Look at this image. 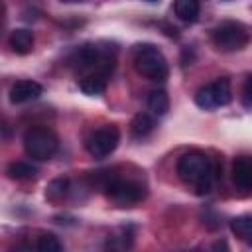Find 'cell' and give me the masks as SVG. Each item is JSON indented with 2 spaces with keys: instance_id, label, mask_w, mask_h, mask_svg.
Wrapping results in <instances>:
<instances>
[{
  "instance_id": "cell-18",
  "label": "cell",
  "mask_w": 252,
  "mask_h": 252,
  "mask_svg": "<svg viewBox=\"0 0 252 252\" xmlns=\"http://www.w3.org/2000/svg\"><path fill=\"white\" fill-rule=\"evenodd\" d=\"M37 250H41V252H61L63 250V244H61V240L55 236V234H51V232H43L39 238H37Z\"/></svg>"
},
{
  "instance_id": "cell-9",
  "label": "cell",
  "mask_w": 252,
  "mask_h": 252,
  "mask_svg": "<svg viewBox=\"0 0 252 252\" xmlns=\"http://www.w3.org/2000/svg\"><path fill=\"white\" fill-rule=\"evenodd\" d=\"M8 43H10L14 53L26 55V53H30L33 49V33L30 30H26V28H18V30H14L10 33Z\"/></svg>"
},
{
  "instance_id": "cell-20",
  "label": "cell",
  "mask_w": 252,
  "mask_h": 252,
  "mask_svg": "<svg viewBox=\"0 0 252 252\" xmlns=\"http://www.w3.org/2000/svg\"><path fill=\"white\" fill-rule=\"evenodd\" d=\"M213 248H226V244H224V242H217Z\"/></svg>"
},
{
  "instance_id": "cell-19",
  "label": "cell",
  "mask_w": 252,
  "mask_h": 252,
  "mask_svg": "<svg viewBox=\"0 0 252 252\" xmlns=\"http://www.w3.org/2000/svg\"><path fill=\"white\" fill-rule=\"evenodd\" d=\"M240 100L246 108H252V75H246L244 83H242V91H240Z\"/></svg>"
},
{
  "instance_id": "cell-8",
  "label": "cell",
  "mask_w": 252,
  "mask_h": 252,
  "mask_svg": "<svg viewBox=\"0 0 252 252\" xmlns=\"http://www.w3.org/2000/svg\"><path fill=\"white\" fill-rule=\"evenodd\" d=\"M232 183L244 193H252V156H238L232 161Z\"/></svg>"
},
{
  "instance_id": "cell-6",
  "label": "cell",
  "mask_w": 252,
  "mask_h": 252,
  "mask_svg": "<svg viewBox=\"0 0 252 252\" xmlns=\"http://www.w3.org/2000/svg\"><path fill=\"white\" fill-rule=\"evenodd\" d=\"M118 142H120V132L116 126H100L85 138V148L93 158L102 159L116 150Z\"/></svg>"
},
{
  "instance_id": "cell-1",
  "label": "cell",
  "mask_w": 252,
  "mask_h": 252,
  "mask_svg": "<svg viewBox=\"0 0 252 252\" xmlns=\"http://www.w3.org/2000/svg\"><path fill=\"white\" fill-rule=\"evenodd\" d=\"M177 177L195 195H209L215 179L213 161L203 152H187L177 159Z\"/></svg>"
},
{
  "instance_id": "cell-22",
  "label": "cell",
  "mask_w": 252,
  "mask_h": 252,
  "mask_svg": "<svg viewBox=\"0 0 252 252\" xmlns=\"http://www.w3.org/2000/svg\"><path fill=\"white\" fill-rule=\"evenodd\" d=\"M148 2H158V0H148Z\"/></svg>"
},
{
  "instance_id": "cell-21",
  "label": "cell",
  "mask_w": 252,
  "mask_h": 252,
  "mask_svg": "<svg viewBox=\"0 0 252 252\" xmlns=\"http://www.w3.org/2000/svg\"><path fill=\"white\" fill-rule=\"evenodd\" d=\"M63 2H81V0H63Z\"/></svg>"
},
{
  "instance_id": "cell-4",
  "label": "cell",
  "mask_w": 252,
  "mask_h": 252,
  "mask_svg": "<svg viewBox=\"0 0 252 252\" xmlns=\"http://www.w3.org/2000/svg\"><path fill=\"white\" fill-rule=\"evenodd\" d=\"M102 191L118 207H132V205L140 203L146 197V187L140 181L124 179V177H114V175L108 177V181L104 183Z\"/></svg>"
},
{
  "instance_id": "cell-11",
  "label": "cell",
  "mask_w": 252,
  "mask_h": 252,
  "mask_svg": "<svg viewBox=\"0 0 252 252\" xmlns=\"http://www.w3.org/2000/svg\"><path fill=\"white\" fill-rule=\"evenodd\" d=\"M230 230L238 240H242L246 246L252 248V217H248V215L234 217L230 220Z\"/></svg>"
},
{
  "instance_id": "cell-16",
  "label": "cell",
  "mask_w": 252,
  "mask_h": 252,
  "mask_svg": "<svg viewBox=\"0 0 252 252\" xmlns=\"http://www.w3.org/2000/svg\"><path fill=\"white\" fill-rule=\"evenodd\" d=\"M211 87H213V93H215L217 108L219 106H226L232 100V89H230V81L226 77H220V79L213 81Z\"/></svg>"
},
{
  "instance_id": "cell-15",
  "label": "cell",
  "mask_w": 252,
  "mask_h": 252,
  "mask_svg": "<svg viewBox=\"0 0 252 252\" xmlns=\"http://www.w3.org/2000/svg\"><path fill=\"white\" fill-rule=\"evenodd\" d=\"M67 191H69V179L67 177L51 179L47 183V187H45V199L51 201V203H59V201H63Z\"/></svg>"
},
{
  "instance_id": "cell-13",
  "label": "cell",
  "mask_w": 252,
  "mask_h": 252,
  "mask_svg": "<svg viewBox=\"0 0 252 252\" xmlns=\"http://www.w3.org/2000/svg\"><path fill=\"white\" fill-rule=\"evenodd\" d=\"M154 126H156V122H154V118H152L150 114L138 112V114L132 118V122H130V134H132L136 140H142V138H146L148 134H152Z\"/></svg>"
},
{
  "instance_id": "cell-14",
  "label": "cell",
  "mask_w": 252,
  "mask_h": 252,
  "mask_svg": "<svg viewBox=\"0 0 252 252\" xmlns=\"http://www.w3.org/2000/svg\"><path fill=\"white\" fill-rule=\"evenodd\" d=\"M146 104H148V108L152 110V114H156V116H163V114L169 110V98H167V93L161 91V89H154V91H150Z\"/></svg>"
},
{
  "instance_id": "cell-12",
  "label": "cell",
  "mask_w": 252,
  "mask_h": 252,
  "mask_svg": "<svg viewBox=\"0 0 252 252\" xmlns=\"http://www.w3.org/2000/svg\"><path fill=\"white\" fill-rule=\"evenodd\" d=\"M173 12L181 22L191 24L199 18L201 4H199V0H175L173 2Z\"/></svg>"
},
{
  "instance_id": "cell-5",
  "label": "cell",
  "mask_w": 252,
  "mask_h": 252,
  "mask_svg": "<svg viewBox=\"0 0 252 252\" xmlns=\"http://www.w3.org/2000/svg\"><path fill=\"white\" fill-rule=\"evenodd\" d=\"M211 39L215 47L220 51H226V53L240 51L248 43V32L240 22L226 20V22H220L217 28H213Z\"/></svg>"
},
{
  "instance_id": "cell-7",
  "label": "cell",
  "mask_w": 252,
  "mask_h": 252,
  "mask_svg": "<svg viewBox=\"0 0 252 252\" xmlns=\"http://www.w3.org/2000/svg\"><path fill=\"white\" fill-rule=\"evenodd\" d=\"M43 93L41 85L37 81H32V79H20L16 81L10 91H8V98L12 104H26L30 100H35L39 94Z\"/></svg>"
},
{
  "instance_id": "cell-3",
  "label": "cell",
  "mask_w": 252,
  "mask_h": 252,
  "mask_svg": "<svg viewBox=\"0 0 252 252\" xmlns=\"http://www.w3.org/2000/svg\"><path fill=\"white\" fill-rule=\"evenodd\" d=\"M57 148H59L57 136L49 128L33 126L30 130H26V134H24V150L32 159H37V161L51 159L55 156Z\"/></svg>"
},
{
  "instance_id": "cell-2",
  "label": "cell",
  "mask_w": 252,
  "mask_h": 252,
  "mask_svg": "<svg viewBox=\"0 0 252 252\" xmlns=\"http://www.w3.org/2000/svg\"><path fill=\"white\" fill-rule=\"evenodd\" d=\"M132 61L136 71L146 77L148 81L161 83L169 75V65L165 55L154 45V43H138L132 53Z\"/></svg>"
},
{
  "instance_id": "cell-10",
  "label": "cell",
  "mask_w": 252,
  "mask_h": 252,
  "mask_svg": "<svg viewBox=\"0 0 252 252\" xmlns=\"http://www.w3.org/2000/svg\"><path fill=\"white\" fill-rule=\"evenodd\" d=\"M106 79L108 77L102 75V73H89V75L81 77L79 89L89 96H98V94H102L106 91Z\"/></svg>"
},
{
  "instance_id": "cell-17",
  "label": "cell",
  "mask_w": 252,
  "mask_h": 252,
  "mask_svg": "<svg viewBox=\"0 0 252 252\" xmlns=\"http://www.w3.org/2000/svg\"><path fill=\"white\" fill-rule=\"evenodd\" d=\"M6 173H8V177H10V179L26 181V179L35 177L37 169H35L32 163H28V161H12V163L8 165V169H6Z\"/></svg>"
}]
</instances>
